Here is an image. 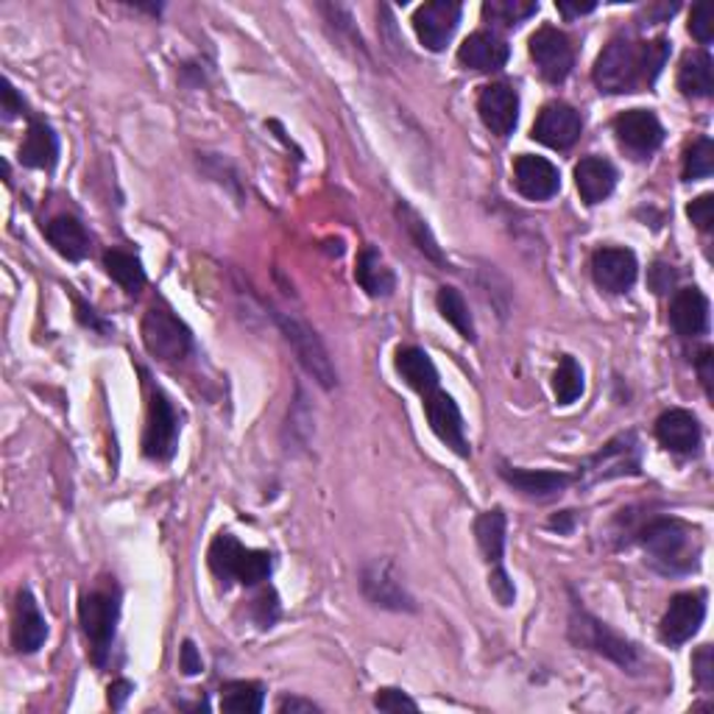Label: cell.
I'll list each match as a JSON object with an SVG mask.
<instances>
[{"mask_svg": "<svg viewBox=\"0 0 714 714\" xmlns=\"http://www.w3.org/2000/svg\"><path fill=\"white\" fill-rule=\"evenodd\" d=\"M650 567L664 575H686L701 561V539L697 531L675 516L650 520L639 533Z\"/></svg>", "mask_w": 714, "mask_h": 714, "instance_id": "6da1fadb", "label": "cell"}, {"mask_svg": "<svg viewBox=\"0 0 714 714\" xmlns=\"http://www.w3.org/2000/svg\"><path fill=\"white\" fill-rule=\"evenodd\" d=\"M592 78H595L597 89L608 95L637 89V84L644 82V42L615 36L597 56Z\"/></svg>", "mask_w": 714, "mask_h": 714, "instance_id": "7a4b0ae2", "label": "cell"}, {"mask_svg": "<svg viewBox=\"0 0 714 714\" xmlns=\"http://www.w3.org/2000/svg\"><path fill=\"white\" fill-rule=\"evenodd\" d=\"M210 569L221 580H237L243 586H257L271 575V553L266 550H248L230 533H219L210 544Z\"/></svg>", "mask_w": 714, "mask_h": 714, "instance_id": "3957f363", "label": "cell"}, {"mask_svg": "<svg viewBox=\"0 0 714 714\" xmlns=\"http://www.w3.org/2000/svg\"><path fill=\"white\" fill-rule=\"evenodd\" d=\"M120 617V597L115 589H93L78 603V622L89 642V659L104 668L115 642V628Z\"/></svg>", "mask_w": 714, "mask_h": 714, "instance_id": "277c9868", "label": "cell"}, {"mask_svg": "<svg viewBox=\"0 0 714 714\" xmlns=\"http://www.w3.org/2000/svg\"><path fill=\"white\" fill-rule=\"evenodd\" d=\"M569 639L578 648L595 650V653L606 656L608 661H615L617 668L637 673L639 670V650L637 644H631L628 639H622L620 633H615L606 622H600L597 617H592L586 608L573 606L569 615Z\"/></svg>", "mask_w": 714, "mask_h": 714, "instance_id": "5b68a950", "label": "cell"}, {"mask_svg": "<svg viewBox=\"0 0 714 714\" xmlns=\"http://www.w3.org/2000/svg\"><path fill=\"white\" fill-rule=\"evenodd\" d=\"M274 321H277L279 332H283L285 341H288L290 349H294L296 361L301 363V369H305V372H308L321 388L327 391L335 388L338 385L335 363H332L330 352H327V347L321 343V338L316 335L305 321L294 319V316L288 313H279V310H274Z\"/></svg>", "mask_w": 714, "mask_h": 714, "instance_id": "8992f818", "label": "cell"}, {"mask_svg": "<svg viewBox=\"0 0 714 714\" xmlns=\"http://www.w3.org/2000/svg\"><path fill=\"white\" fill-rule=\"evenodd\" d=\"M142 343L148 354L162 363L184 361L193 349V335L188 327L166 308H151L142 316Z\"/></svg>", "mask_w": 714, "mask_h": 714, "instance_id": "52a82bcc", "label": "cell"}, {"mask_svg": "<svg viewBox=\"0 0 714 714\" xmlns=\"http://www.w3.org/2000/svg\"><path fill=\"white\" fill-rule=\"evenodd\" d=\"M639 475V441L633 433L617 436L597 455H592L578 475V483H600V480Z\"/></svg>", "mask_w": 714, "mask_h": 714, "instance_id": "ba28073f", "label": "cell"}, {"mask_svg": "<svg viewBox=\"0 0 714 714\" xmlns=\"http://www.w3.org/2000/svg\"><path fill=\"white\" fill-rule=\"evenodd\" d=\"M179 438V416L173 411L171 399L162 394L160 388L151 391V402H148V422L146 433H142V452L151 461H171L177 452Z\"/></svg>", "mask_w": 714, "mask_h": 714, "instance_id": "9c48e42d", "label": "cell"}, {"mask_svg": "<svg viewBox=\"0 0 714 714\" xmlns=\"http://www.w3.org/2000/svg\"><path fill=\"white\" fill-rule=\"evenodd\" d=\"M531 60L536 62L542 78H547L550 84H561L575 67L573 42L564 31L544 25L531 36Z\"/></svg>", "mask_w": 714, "mask_h": 714, "instance_id": "30bf717a", "label": "cell"}, {"mask_svg": "<svg viewBox=\"0 0 714 714\" xmlns=\"http://www.w3.org/2000/svg\"><path fill=\"white\" fill-rule=\"evenodd\" d=\"M703 617H706V592H681L670 600L668 611L661 617V639L673 648L690 642L703 626Z\"/></svg>", "mask_w": 714, "mask_h": 714, "instance_id": "8fae6325", "label": "cell"}, {"mask_svg": "<svg viewBox=\"0 0 714 714\" xmlns=\"http://www.w3.org/2000/svg\"><path fill=\"white\" fill-rule=\"evenodd\" d=\"M615 135L628 154L644 160L664 142V126L650 109H628L615 118Z\"/></svg>", "mask_w": 714, "mask_h": 714, "instance_id": "7c38bea8", "label": "cell"}, {"mask_svg": "<svg viewBox=\"0 0 714 714\" xmlns=\"http://www.w3.org/2000/svg\"><path fill=\"white\" fill-rule=\"evenodd\" d=\"M361 589L369 603L391 611H414V597L407 595L391 561H372L361 573Z\"/></svg>", "mask_w": 714, "mask_h": 714, "instance_id": "4fadbf2b", "label": "cell"}, {"mask_svg": "<svg viewBox=\"0 0 714 714\" xmlns=\"http://www.w3.org/2000/svg\"><path fill=\"white\" fill-rule=\"evenodd\" d=\"M425 416L430 422V430L436 433V438L441 444H447L455 455L469 458V441L467 430H463V416L455 405V399L449 394H444L441 388L425 394Z\"/></svg>", "mask_w": 714, "mask_h": 714, "instance_id": "5bb4252c", "label": "cell"}, {"mask_svg": "<svg viewBox=\"0 0 714 714\" xmlns=\"http://www.w3.org/2000/svg\"><path fill=\"white\" fill-rule=\"evenodd\" d=\"M458 23H461V3H452V0H433L416 9L414 14L416 36L433 54L447 47Z\"/></svg>", "mask_w": 714, "mask_h": 714, "instance_id": "9a60e30c", "label": "cell"}, {"mask_svg": "<svg viewBox=\"0 0 714 714\" xmlns=\"http://www.w3.org/2000/svg\"><path fill=\"white\" fill-rule=\"evenodd\" d=\"M580 131H584V120H580L578 109H573L564 100H553L539 113L536 124H533V140L555 148V151H564V148L578 142Z\"/></svg>", "mask_w": 714, "mask_h": 714, "instance_id": "2e32d148", "label": "cell"}, {"mask_svg": "<svg viewBox=\"0 0 714 714\" xmlns=\"http://www.w3.org/2000/svg\"><path fill=\"white\" fill-rule=\"evenodd\" d=\"M592 277L608 294H626L639 277V263L631 248H597L592 254Z\"/></svg>", "mask_w": 714, "mask_h": 714, "instance_id": "e0dca14e", "label": "cell"}, {"mask_svg": "<svg viewBox=\"0 0 714 714\" xmlns=\"http://www.w3.org/2000/svg\"><path fill=\"white\" fill-rule=\"evenodd\" d=\"M478 113L491 135L508 137L520 120V95L511 84H489L478 98Z\"/></svg>", "mask_w": 714, "mask_h": 714, "instance_id": "ac0fdd59", "label": "cell"}, {"mask_svg": "<svg viewBox=\"0 0 714 714\" xmlns=\"http://www.w3.org/2000/svg\"><path fill=\"white\" fill-rule=\"evenodd\" d=\"M514 184L525 199L531 201H547L561 190V173L544 157L522 154L514 162Z\"/></svg>", "mask_w": 714, "mask_h": 714, "instance_id": "d6986e66", "label": "cell"}, {"mask_svg": "<svg viewBox=\"0 0 714 714\" xmlns=\"http://www.w3.org/2000/svg\"><path fill=\"white\" fill-rule=\"evenodd\" d=\"M47 639V622L29 589L18 592L12 620V644L18 653H36Z\"/></svg>", "mask_w": 714, "mask_h": 714, "instance_id": "ffe728a7", "label": "cell"}, {"mask_svg": "<svg viewBox=\"0 0 714 714\" xmlns=\"http://www.w3.org/2000/svg\"><path fill=\"white\" fill-rule=\"evenodd\" d=\"M502 480L508 486H514L520 494L531 497V500H550L558 497L561 491H567V486L575 483L573 475L567 472H550V469H520V467H500Z\"/></svg>", "mask_w": 714, "mask_h": 714, "instance_id": "44dd1931", "label": "cell"}, {"mask_svg": "<svg viewBox=\"0 0 714 714\" xmlns=\"http://www.w3.org/2000/svg\"><path fill=\"white\" fill-rule=\"evenodd\" d=\"M508 56V42L502 36H497L494 31H475L472 36L463 40V45L458 47V62L469 71L478 73H494L500 67H505Z\"/></svg>", "mask_w": 714, "mask_h": 714, "instance_id": "7402d4cb", "label": "cell"}, {"mask_svg": "<svg viewBox=\"0 0 714 714\" xmlns=\"http://www.w3.org/2000/svg\"><path fill=\"white\" fill-rule=\"evenodd\" d=\"M656 438H659L670 452L690 455L701 447V425H697L695 416L690 411H681V407H673V411H664L656 422Z\"/></svg>", "mask_w": 714, "mask_h": 714, "instance_id": "603a6c76", "label": "cell"}, {"mask_svg": "<svg viewBox=\"0 0 714 714\" xmlns=\"http://www.w3.org/2000/svg\"><path fill=\"white\" fill-rule=\"evenodd\" d=\"M670 324L679 335L695 338L708 332V299L697 288H681L670 305Z\"/></svg>", "mask_w": 714, "mask_h": 714, "instance_id": "cb8c5ba5", "label": "cell"}, {"mask_svg": "<svg viewBox=\"0 0 714 714\" xmlns=\"http://www.w3.org/2000/svg\"><path fill=\"white\" fill-rule=\"evenodd\" d=\"M575 184L586 204H600L617 188V168L603 157H584L575 166Z\"/></svg>", "mask_w": 714, "mask_h": 714, "instance_id": "d4e9b609", "label": "cell"}, {"mask_svg": "<svg viewBox=\"0 0 714 714\" xmlns=\"http://www.w3.org/2000/svg\"><path fill=\"white\" fill-rule=\"evenodd\" d=\"M394 366L399 372V377L405 380L414 391H419L422 396L430 394L438 388V369L430 361V354L419 347H402L396 349Z\"/></svg>", "mask_w": 714, "mask_h": 714, "instance_id": "484cf974", "label": "cell"}, {"mask_svg": "<svg viewBox=\"0 0 714 714\" xmlns=\"http://www.w3.org/2000/svg\"><path fill=\"white\" fill-rule=\"evenodd\" d=\"M60 160V137L42 120H31L29 135H25L23 146H20V162L25 168H40V171H51Z\"/></svg>", "mask_w": 714, "mask_h": 714, "instance_id": "4316f807", "label": "cell"}, {"mask_svg": "<svg viewBox=\"0 0 714 714\" xmlns=\"http://www.w3.org/2000/svg\"><path fill=\"white\" fill-rule=\"evenodd\" d=\"M47 243L65 257V260L78 263L89 254V235L84 230V224L73 215H60L45 226Z\"/></svg>", "mask_w": 714, "mask_h": 714, "instance_id": "83f0119b", "label": "cell"}, {"mask_svg": "<svg viewBox=\"0 0 714 714\" xmlns=\"http://www.w3.org/2000/svg\"><path fill=\"white\" fill-rule=\"evenodd\" d=\"M679 89L690 98H708L714 93V62L706 51H692L679 67Z\"/></svg>", "mask_w": 714, "mask_h": 714, "instance_id": "f1b7e54d", "label": "cell"}, {"mask_svg": "<svg viewBox=\"0 0 714 714\" xmlns=\"http://www.w3.org/2000/svg\"><path fill=\"white\" fill-rule=\"evenodd\" d=\"M396 219H399L402 230H405L407 235H411L414 246L419 248L422 254H425L427 260H433L436 266H441V268L449 266L447 257H444V252H441V246H438L436 235H433L430 226H427V221L422 219V215L416 213V210L411 207V204H407V201H402V199L396 201Z\"/></svg>", "mask_w": 714, "mask_h": 714, "instance_id": "f546056e", "label": "cell"}, {"mask_svg": "<svg viewBox=\"0 0 714 714\" xmlns=\"http://www.w3.org/2000/svg\"><path fill=\"white\" fill-rule=\"evenodd\" d=\"M354 279L366 290L369 296H391L396 288V277L388 266L383 263L374 248H363L361 257H358V268H354Z\"/></svg>", "mask_w": 714, "mask_h": 714, "instance_id": "4dcf8cb0", "label": "cell"}, {"mask_svg": "<svg viewBox=\"0 0 714 714\" xmlns=\"http://www.w3.org/2000/svg\"><path fill=\"white\" fill-rule=\"evenodd\" d=\"M475 536H478V544L491 569L502 567V555H505V514H502V508H491L478 516Z\"/></svg>", "mask_w": 714, "mask_h": 714, "instance_id": "1f68e13d", "label": "cell"}, {"mask_svg": "<svg viewBox=\"0 0 714 714\" xmlns=\"http://www.w3.org/2000/svg\"><path fill=\"white\" fill-rule=\"evenodd\" d=\"M104 268H107L109 277H113L126 294H140L142 285H146V271H142L140 260L129 252L109 248V252L104 254Z\"/></svg>", "mask_w": 714, "mask_h": 714, "instance_id": "d6a6232c", "label": "cell"}, {"mask_svg": "<svg viewBox=\"0 0 714 714\" xmlns=\"http://www.w3.org/2000/svg\"><path fill=\"white\" fill-rule=\"evenodd\" d=\"M266 690L257 681H232L221 690V708L235 714H257L263 712Z\"/></svg>", "mask_w": 714, "mask_h": 714, "instance_id": "836d02e7", "label": "cell"}, {"mask_svg": "<svg viewBox=\"0 0 714 714\" xmlns=\"http://www.w3.org/2000/svg\"><path fill=\"white\" fill-rule=\"evenodd\" d=\"M436 305H438V313L444 316V321H447V324H452L455 330L461 332V338L475 341V321H472V313H469V308H467V299L461 296V290H455V288H449V285H444V288H438Z\"/></svg>", "mask_w": 714, "mask_h": 714, "instance_id": "e575fe53", "label": "cell"}, {"mask_svg": "<svg viewBox=\"0 0 714 714\" xmlns=\"http://www.w3.org/2000/svg\"><path fill=\"white\" fill-rule=\"evenodd\" d=\"M536 12L539 3H527V0H489V3H483V18L489 23L502 25V29H514Z\"/></svg>", "mask_w": 714, "mask_h": 714, "instance_id": "d590c367", "label": "cell"}, {"mask_svg": "<svg viewBox=\"0 0 714 714\" xmlns=\"http://www.w3.org/2000/svg\"><path fill=\"white\" fill-rule=\"evenodd\" d=\"M553 391L558 405H573L584 394V369L578 366L573 354H564L558 363V372L553 377Z\"/></svg>", "mask_w": 714, "mask_h": 714, "instance_id": "8d00e7d4", "label": "cell"}, {"mask_svg": "<svg viewBox=\"0 0 714 714\" xmlns=\"http://www.w3.org/2000/svg\"><path fill=\"white\" fill-rule=\"evenodd\" d=\"M714 171V142L708 137H701L695 146L686 151L684 157V179L695 182V179H708Z\"/></svg>", "mask_w": 714, "mask_h": 714, "instance_id": "74e56055", "label": "cell"}, {"mask_svg": "<svg viewBox=\"0 0 714 714\" xmlns=\"http://www.w3.org/2000/svg\"><path fill=\"white\" fill-rule=\"evenodd\" d=\"M668 56H670V42L664 40V36H659V40L653 42H644V82L648 84L656 82V76L661 73Z\"/></svg>", "mask_w": 714, "mask_h": 714, "instance_id": "f35d334b", "label": "cell"}, {"mask_svg": "<svg viewBox=\"0 0 714 714\" xmlns=\"http://www.w3.org/2000/svg\"><path fill=\"white\" fill-rule=\"evenodd\" d=\"M374 706L380 708V712H416L419 708V703L414 701V697H407L405 692L399 690H380L377 695H374Z\"/></svg>", "mask_w": 714, "mask_h": 714, "instance_id": "ab89813d", "label": "cell"}, {"mask_svg": "<svg viewBox=\"0 0 714 714\" xmlns=\"http://www.w3.org/2000/svg\"><path fill=\"white\" fill-rule=\"evenodd\" d=\"M692 675H695V681L706 692L714 686V653H712V644H703V648L695 653V659H692Z\"/></svg>", "mask_w": 714, "mask_h": 714, "instance_id": "60d3db41", "label": "cell"}, {"mask_svg": "<svg viewBox=\"0 0 714 714\" xmlns=\"http://www.w3.org/2000/svg\"><path fill=\"white\" fill-rule=\"evenodd\" d=\"M686 215H690V221L697 226V230H703V232L712 230V224H714V195L706 193V195H697L695 201H690Z\"/></svg>", "mask_w": 714, "mask_h": 714, "instance_id": "b9f144b4", "label": "cell"}, {"mask_svg": "<svg viewBox=\"0 0 714 714\" xmlns=\"http://www.w3.org/2000/svg\"><path fill=\"white\" fill-rule=\"evenodd\" d=\"M690 31H692V36H695L697 42H703V45H708V42H712L714 23H712V9H708L706 3H701V7L692 9Z\"/></svg>", "mask_w": 714, "mask_h": 714, "instance_id": "7bdbcfd3", "label": "cell"}, {"mask_svg": "<svg viewBox=\"0 0 714 714\" xmlns=\"http://www.w3.org/2000/svg\"><path fill=\"white\" fill-rule=\"evenodd\" d=\"M279 617V603L277 595L271 589L263 592L257 600H254V620L260 622V628H271Z\"/></svg>", "mask_w": 714, "mask_h": 714, "instance_id": "ee69618b", "label": "cell"}, {"mask_svg": "<svg viewBox=\"0 0 714 714\" xmlns=\"http://www.w3.org/2000/svg\"><path fill=\"white\" fill-rule=\"evenodd\" d=\"M489 586H491V592H494L497 600H500V606H514L516 589H514V580L508 578L505 567L491 569V575H489Z\"/></svg>", "mask_w": 714, "mask_h": 714, "instance_id": "f6af8a7d", "label": "cell"}, {"mask_svg": "<svg viewBox=\"0 0 714 714\" xmlns=\"http://www.w3.org/2000/svg\"><path fill=\"white\" fill-rule=\"evenodd\" d=\"M697 374H701V383L706 388V396L712 399L714 396V352L712 349H703L701 358H697Z\"/></svg>", "mask_w": 714, "mask_h": 714, "instance_id": "bcb514c9", "label": "cell"}, {"mask_svg": "<svg viewBox=\"0 0 714 714\" xmlns=\"http://www.w3.org/2000/svg\"><path fill=\"white\" fill-rule=\"evenodd\" d=\"M179 664H182V673L184 675H199L201 673V656L199 650H195L193 642H184L182 644V656H179Z\"/></svg>", "mask_w": 714, "mask_h": 714, "instance_id": "7dc6e473", "label": "cell"}, {"mask_svg": "<svg viewBox=\"0 0 714 714\" xmlns=\"http://www.w3.org/2000/svg\"><path fill=\"white\" fill-rule=\"evenodd\" d=\"M277 712H283V714H296V712H301V714H310V712H319V706H316L313 701H305V697H296V695H285L283 701L277 703Z\"/></svg>", "mask_w": 714, "mask_h": 714, "instance_id": "c3c4849f", "label": "cell"}, {"mask_svg": "<svg viewBox=\"0 0 714 714\" xmlns=\"http://www.w3.org/2000/svg\"><path fill=\"white\" fill-rule=\"evenodd\" d=\"M23 109H25L23 98H20L18 89H14L12 84L7 82V89H3V115H7V120H12V118H18V115H23Z\"/></svg>", "mask_w": 714, "mask_h": 714, "instance_id": "681fc988", "label": "cell"}, {"mask_svg": "<svg viewBox=\"0 0 714 714\" xmlns=\"http://www.w3.org/2000/svg\"><path fill=\"white\" fill-rule=\"evenodd\" d=\"M135 692V686H131V681H115L113 686H109V703H113V708H124L126 697Z\"/></svg>", "mask_w": 714, "mask_h": 714, "instance_id": "f907efd6", "label": "cell"}, {"mask_svg": "<svg viewBox=\"0 0 714 714\" xmlns=\"http://www.w3.org/2000/svg\"><path fill=\"white\" fill-rule=\"evenodd\" d=\"M78 319H82L84 324H87V327H93V330L107 332V324H100V321L95 319V310H93V308H87V305H84V301H78Z\"/></svg>", "mask_w": 714, "mask_h": 714, "instance_id": "816d5d0a", "label": "cell"}, {"mask_svg": "<svg viewBox=\"0 0 714 714\" xmlns=\"http://www.w3.org/2000/svg\"><path fill=\"white\" fill-rule=\"evenodd\" d=\"M558 12L564 14V18H580V14H589L595 12V3H584V7H573V3H558Z\"/></svg>", "mask_w": 714, "mask_h": 714, "instance_id": "f5cc1de1", "label": "cell"}, {"mask_svg": "<svg viewBox=\"0 0 714 714\" xmlns=\"http://www.w3.org/2000/svg\"><path fill=\"white\" fill-rule=\"evenodd\" d=\"M573 522H575L573 511H564L561 516H553V520H550V527H553V531H561V533H569L573 531Z\"/></svg>", "mask_w": 714, "mask_h": 714, "instance_id": "db71d44e", "label": "cell"}]
</instances>
